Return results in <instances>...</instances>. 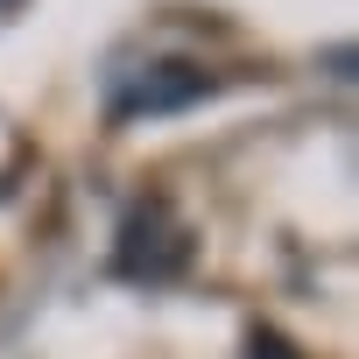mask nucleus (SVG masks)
Returning <instances> with one entry per match:
<instances>
[{
	"mask_svg": "<svg viewBox=\"0 0 359 359\" xmlns=\"http://www.w3.org/2000/svg\"><path fill=\"white\" fill-rule=\"evenodd\" d=\"M247 359H303V352H296L282 331H254V338H247Z\"/></svg>",
	"mask_w": 359,
	"mask_h": 359,
	"instance_id": "7ed1b4c3",
	"label": "nucleus"
},
{
	"mask_svg": "<svg viewBox=\"0 0 359 359\" xmlns=\"http://www.w3.org/2000/svg\"><path fill=\"white\" fill-rule=\"evenodd\" d=\"M219 78L191 57H141V64H113L106 71V113L113 120H155V113H184L198 99H212Z\"/></svg>",
	"mask_w": 359,
	"mask_h": 359,
	"instance_id": "f03ea898",
	"label": "nucleus"
},
{
	"mask_svg": "<svg viewBox=\"0 0 359 359\" xmlns=\"http://www.w3.org/2000/svg\"><path fill=\"white\" fill-rule=\"evenodd\" d=\"M0 8H15V0H0Z\"/></svg>",
	"mask_w": 359,
	"mask_h": 359,
	"instance_id": "20e7f679",
	"label": "nucleus"
},
{
	"mask_svg": "<svg viewBox=\"0 0 359 359\" xmlns=\"http://www.w3.org/2000/svg\"><path fill=\"white\" fill-rule=\"evenodd\" d=\"M191 226L169 198H134L120 233H113V275L120 282H141V289H162V282H184L191 275Z\"/></svg>",
	"mask_w": 359,
	"mask_h": 359,
	"instance_id": "f257e3e1",
	"label": "nucleus"
}]
</instances>
